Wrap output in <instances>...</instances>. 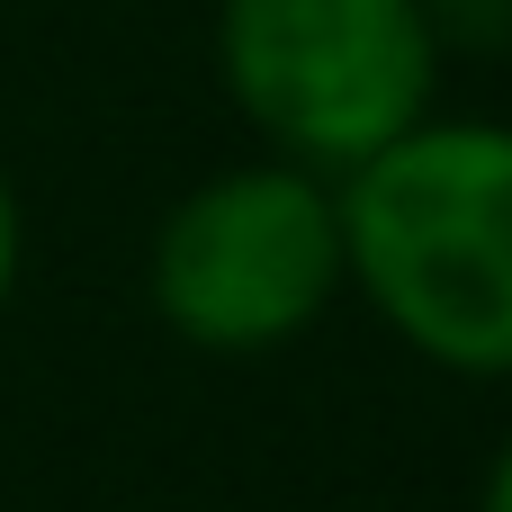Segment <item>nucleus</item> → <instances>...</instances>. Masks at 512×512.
I'll list each match as a JSON object with an SVG mask.
<instances>
[{"mask_svg": "<svg viewBox=\"0 0 512 512\" xmlns=\"http://www.w3.org/2000/svg\"><path fill=\"white\" fill-rule=\"evenodd\" d=\"M477 512H512V432H504V450H495V468H486V495H477Z\"/></svg>", "mask_w": 512, "mask_h": 512, "instance_id": "obj_6", "label": "nucleus"}, {"mask_svg": "<svg viewBox=\"0 0 512 512\" xmlns=\"http://www.w3.org/2000/svg\"><path fill=\"white\" fill-rule=\"evenodd\" d=\"M441 36L423 0H216V81L261 153L342 180L432 117Z\"/></svg>", "mask_w": 512, "mask_h": 512, "instance_id": "obj_3", "label": "nucleus"}, {"mask_svg": "<svg viewBox=\"0 0 512 512\" xmlns=\"http://www.w3.org/2000/svg\"><path fill=\"white\" fill-rule=\"evenodd\" d=\"M441 54H512V0H423Z\"/></svg>", "mask_w": 512, "mask_h": 512, "instance_id": "obj_4", "label": "nucleus"}, {"mask_svg": "<svg viewBox=\"0 0 512 512\" xmlns=\"http://www.w3.org/2000/svg\"><path fill=\"white\" fill-rule=\"evenodd\" d=\"M18 270H27V207H18V180H9V162H0V315H9V297H18Z\"/></svg>", "mask_w": 512, "mask_h": 512, "instance_id": "obj_5", "label": "nucleus"}, {"mask_svg": "<svg viewBox=\"0 0 512 512\" xmlns=\"http://www.w3.org/2000/svg\"><path fill=\"white\" fill-rule=\"evenodd\" d=\"M351 288L342 198L306 162H234L180 189L144 252V297L162 333L216 360H261L306 342Z\"/></svg>", "mask_w": 512, "mask_h": 512, "instance_id": "obj_2", "label": "nucleus"}, {"mask_svg": "<svg viewBox=\"0 0 512 512\" xmlns=\"http://www.w3.org/2000/svg\"><path fill=\"white\" fill-rule=\"evenodd\" d=\"M351 297L432 369L512 378V126L423 117L333 180Z\"/></svg>", "mask_w": 512, "mask_h": 512, "instance_id": "obj_1", "label": "nucleus"}]
</instances>
